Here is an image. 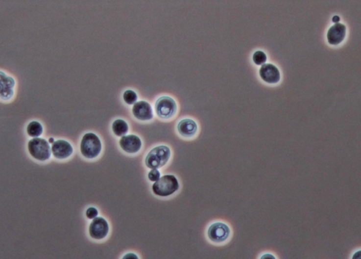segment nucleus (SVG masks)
I'll return each instance as SVG.
<instances>
[{"instance_id": "nucleus-8", "label": "nucleus", "mask_w": 361, "mask_h": 259, "mask_svg": "<svg viewBox=\"0 0 361 259\" xmlns=\"http://www.w3.org/2000/svg\"><path fill=\"white\" fill-rule=\"evenodd\" d=\"M346 35V26L341 23L335 24L327 30V42L331 46H338L344 41Z\"/></svg>"}, {"instance_id": "nucleus-2", "label": "nucleus", "mask_w": 361, "mask_h": 259, "mask_svg": "<svg viewBox=\"0 0 361 259\" xmlns=\"http://www.w3.org/2000/svg\"><path fill=\"white\" fill-rule=\"evenodd\" d=\"M179 184L174 175H164L152 185V191L157 196H168L174 194L179 189Z\"/></svg>"}, {"instance_id": "nucleus-9", "label": "nucleus", "mask_w": 361, "mask_h": 259, "mask_svg": "<svg viewBox=\"0 0 361 259\" xmlns=\"http://www.w3.org/2000/svg\"><path fill=\"white\" fill-rule=\"evenodd\" d=\"M259 75L263 81L269 84H275L280 81V70L272 64H263L260 69Z\"/></svg>"}, {"instance_id": "nucleus-16", "label": "nucleus", "mask_w": 361, "mask_h": 259, "mask_svg": "<svg viewBox=\"0 0 361 259\" xmlns=\"http://www.w3.org/2000/svg\"><path fill=\"white\" fill-rule=\"evenodd\" d=\"M43 131V126L38 122L33 121L30 122L29 125L27 127V133L31 137L36 138L41 136Z\"/></svg>"}, {"instance_id": "nucleus-17", "label": "nucleus", "mask_w": 361, "mask_h": 259, "mask_svg": "<svg viewBox=\"0 0 361 259\" xmlns=\"http://www.w3.org/2000/svg\"><path fill=\"white\" fill-rule=\"evenodd\" d=\"M123 98L126 104H136L137 101L138 96L134 91L127 90L123 93Z\"/></svg>"}, {"instance_id": "nucleus-20", "label": "nucleus", "mask_w": 361, "mask_h": 259, "mask_svg": "<svg viewBox=\"0 0 361 259\" xmlns=\"http://www.w3.org/2000/svg\"><path fill=\"white\" fill-rule=\"evenodd\" d=\"M98 215V211L96 207H91L86 210V216L88 219H94Z\"/></svg>"}, {"instance_id": "nucleus-12", "label": "nucleus", "mask_w": 361, "mask_h": 259, "mask_svg": "<svg viewBox=\"0 0 361 259\" xmlns=\"http://www.w3.org/2000/svg\"><path fill=\"white\" fill-rule=\"evenodd\" d=\"M52 155L57 159H65L73 154V148L70 143L64 140L54 141L52 146Z\"/></svg>"}, {"instance_id": "nucleus-25", "label": "nucleus", "mask_w": 361, "mask_h": 259, "mask_svg": "<svg viewBox=\"0 0 361 259\" xmlns=\"http://www.w3.org/2000/svg\"><path fill=\"white\" fill-rule=\"evenodd\" d=\"M54 138H49V143H50V144H53V143H54Z\"/></svg>"}, {"instance_id": "nucleus-24", "label": "nucleus", "mask_w": 361, "mask_h": 259, "mask_svg": "<svg viewBox=\"0 0 361 259\" xmlns=\"http://www.w3.org/2000/svg\"><path fill=\"white\" fill-rule=\"evenodd\" d=\"M266 257H271V258L274 259V257H272V256H271V254H265V256H264V257H262V259L266 258Z\"/></svg>"}, {"instance_id": "nucleus-18", "label": "nucleus", "mask_w": 361, "mask_h": 259, "mask_svg": "<svg viewBox=\"0 0 361 259\" xmlns=\"http://www.w3.org/2000/svg\"><path fill=\"white\" fill-rule=\"evenodd\" d=\"M253 61L256 65H263L267 61V55L263 51H258L253 54Z\"/></svg>"}, {"instance_id": "nucleus-11", "label": "nucleus", "mask_w": 361, "mask_h": 259, "mask_svg": "<svg viewBox=\"0 0 361 259\" xmlns=\"http://www.w3.org/2000/svg\"><path fill=\"white\" fill-rule=\"evenodd\" d=\"M134 117L141 121H148L153 117L151 105L146 101H139L134 104L132 109Z\"/></svg>"}, {"instance_id": "nucleus-22", "label": "nucleus", "mask_w": 361, "mask_h": 259, "mask_svg": "<svg viewBox=\"0 0 361 259\" xmlns=\"http://www.w3.org/2000/svg\"><path fill=\"white\" fill-rule=\"evenodd\" d=\"M138 259L137 256H136V254H126V256H125L124 257H123V259Z\"/></svg>"}, {"instance_id": "nucleus-21", "label": "nucleus", "mask_w": 361, "mask_h": 259, "mask_svg": "<svg viewBox=\"0 0 361 259\" xmlns=\"http://www.w3.org/2000/svg\"><path fill=\"white\" fill-rule=\"evenodd\" d=\"M353 259H361V250L356 252L353 256Z\"/></svg>"}, {"instance_id": "nucleus-3", "label": "nucleus", "mask_w": 361, "mask_h": 259, "mask_svg": "<svg viewBox=\"0 0 361 259\" xmlns=\"http://www.w3.org/2000/svg\"><path fill=\"white\" fill-rule=\"evenodd\" d=\"M101 150L102 144L97 135L87 133L83 136L81 143V152L85 157L95 158L100 154Z\"/></svg>"}, {"instance_id": "nucleus-14", "label": "nucleus", "mask_w": 361, "mask_h": 259, "mask_svg": "<svg viewBox=\"0 0 361 259\" xmlns=\"http://www.w3.org/2000/svg\"><path fill=\"white\" fill-rule=\"evenodd\" d=\"M177 130L181 136L186 138H191L195 136L198 131L196 122L191 119H185L178 124Z\"/></svg>"}, {"instance_id": "nucleus-4", "label": "nucleus", "mask_w": 361, "mask_h": 259, "mask_svg": "<svg viewBox=\"0 0 361 259\" xmlns=\"http://www.w3.org/2000/svg\"><path fill=\"white\" fill-rule=\"evenodd\" d=\"M28 149L32 157L40 161H46L50 157L52 149L44 138L36 137L30 140Z\"/></svg>"}, {"instance_id": "nucleus-13", "label": "nucleus", "mask_w": 361, "mask_h": 259, "mask_svg": "<svg viewBox=\"0 0 361 259\" xmlns=\"http://www.w3.org/2000/svg\"><path fill=\"white\" fill-rule=\"evenodd\" d=\"M1 78V98L4 101L11 99L14 96V88L15 86V81L12 77L5 75L3 72L0 73Z\"/></svg>"}, {"instance_id": "nucleus-10", "label": "nucleus", "mask_w": 361, "mask_h": 259, "mask_svg": "<svg viewBox=\"0 0 361 259\" xmlns=\"http://www.w3.org/2000/svg\"><path fill=\"white\" fill-rule=\"evenodd\" d=\"M120 145L125 152L128 154H136L140 151L142 142L140 138L136 135H125L120 139Z\"/></svg>"}, {"instance_id": "nucleus-5", "label": "nucleus", "mask_w": 361, "mask_h": 259, "mask_svg": "<svg viewBox=\"0 0 361 259\" xmlns=\"http://www.w3.org/2000/svg\"><path fill=\"white\" fill-rule=\"evenodd\" d=\"M155 108L159 117L164 120H168L176 114L177 105L173 98L169 96H163L156 101Z\"/></svg>"}, {"instance_id": "nucleus-6", "label": "nucleus", "mask_w": 361, "mask_h": 259, "mask_svg": "<svg viewBox=\"0 0 361 259\" xmlns=\"http://www.w3.org/2000/svg\"><path fill=\"white\" fill-rule=\"evenodd\" d=\"M230 234V229L222 223H216L210 225L208 231V237L212 242L221 243L225 242Z\"/></svg>"}, {"instance_id": "nucleus-19", "label": "nucleus", "mask_w": 361, "mask_h": 259, "mask_svg": "<svg viewBox=\"0 0 361 259\" xmlns=\"http://www.w3.org/2000/svg\"><path fill=\"white\" fill-rule=\"evenodd\" d=\"M148 178L150 181H157L160 178V173L157 169H152L151 171L148 173Z\"/></svg>"}, {"instance_id": "nucleus-15", "label": "nucleus", "mask_w": 361, "mask_h": 259, "mask_svg": "<svg viewBox=\"0 0 361 259\" xmlns=\"http://www.w3.org/2000/svg\"><path fill=\"white\" fill-rule=\"evenodd\" d=\"M112 131L117 136H123L128 133V126L124 120H117L112 124Z\"/></svg>"}, {"instance_id": "nucleus-23", "label": "nucleus", "mask_w": 361, "mask_h": 259, "mask_svg": "<svg viewBox=\"0 0 361 259\" xmlns=\"http://www.w3.org/2000/svg\"><path fill=\"white\" fill-rule=\"evenodd\" d=\"M340 21V17H338V16H335L333 18H332V22L335 24L337 23H339Z\"/></svg>"}, {"instance_id": "nucleus-7", "label": "nucleus", "mask_w": 361, "mask_h": 259, "mask_svg": "<svg viewBox=\"0 0 361 259\" xmlns=\"http://www.w3.org/2000/svg\"><path fill=\"white\" fill-rule=\"evenodd\" d=\"M109 233V225L105 219L96 217L89 227V234L95 239H102Z\"/></svg>"}, {"instance_id": "nucleus-1", "label": "nucleus", "mask_w": 361, "mask_h": 259, "mask_svg": "<svg viewBox=\"0 0 361 259\" xmlns=\"http://www.w3.org/2000/svg\"><path fill=\"white\" fill-rule=\"evenodd\" d=\"M170 156L171 151L168 146H157L147 154L145 158L146 166L150 169L160 168L168 163Z\"/></svg>"}]
</instances>
